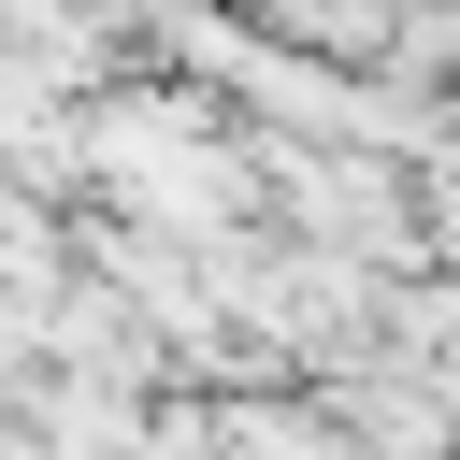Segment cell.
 <instances>
[{"mask_svg":"<svg viewBox=\"0 0 460 460\" xmlns=\"http://www.w3.org/2000/svg\"><path fill=\"white\" fill-rule=\"evenodd\" d=\"M259 201H273L288 244H331V259H374V273H431L417 158H374V144H331V129H259Z\"/></svg>","mask_w":460,"mask_h":460,"instance_id":"obj_1","label":"cell"}]
</instances>
